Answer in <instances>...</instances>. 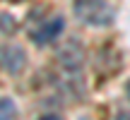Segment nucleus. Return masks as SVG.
I'll use <instances>...</instances> for the list:
<instances>
[{"instance_id": "1", "label": "nucleus", "mask_w": 130, "mask_h": 120, "mask_svg": "<svg viewBox=\"0 0 130 120\" xmlns=\"http://www.w3.org/2000/svg\"><path fill=\"white\" fill-rule=\"evenodd\" d=\"M75 14L89 27H106L113 22L116 10L106 0H75Z\"/></svg>"}, {"instance_id": "2", "label": "nucleus", "mask_w": 130, "mask_h": 120, "mask_svg": "<svg viewBox=\"0 0 130 120\" xmlns=\"http://www.w3.org/2000/svg\"><path fill=\"white\" fill-rule=\"evenodd\" d=\"M63 27H65L63 17H51V19H46L41 27H36V29H34V34H31L34 43H39V46H46V43L56 41V38L60 36Z\"/></svg>"}, {"instance_id": "3", "label": "nucleus", "mask_w": 130, "mask_h": 120, "mask_svg": "<svg viewBox=\"0 0 130 120\" xmlns=\"http://www.w3.org/2000/svg\"><path fill=\"white\" fill-rule=\"evenodd\" d=\"M0 60H3V67L7 70V72L17 74V72H22L24 63H27V55H24V51L19 46H5Z\"/></svg>"}, {"instance_id": "4", "label": "nucleus", "mask_w": 130, "mask_h": 120, "mask_svg": "<svg viewBox=\"0 0 130 120\" xmlns=\"http://www.w3.org/2000/svg\"><path fill=\"white\" fill-rule=\"evenodd\" d=\"M17 118V108L10 98H0V120H14Z\"/></svg>"}, {"instance_id": "5", "label": "nucleus", "mask_w": 130, "mask_h": 120, "mask_svg": "<svg viewBox=\"0 0 130 120\" xmlns=\"http://www.w3.org/2000/svg\"><path fill=\"white\" fill-rule=\"evenodd\" d=\"M116 120H130V113H118Z\"/></svg>"}, {"instance_id": "6", "label": "nucleus", "mask_w": 130, "mask_h": 120, "mask_svg": "<svg viewBox=\"0 0 130 120\" xmlns=\"http://www.w3.org/2000/svg\"><path fill=\"white\" fill-rule=\"evenodd\" d=\"M39 120H60L58 115H43V118H39Z\"/></svg>"}, {"instance_id": "7", "label": "nucleus", "mask_w": 130, "mask_h": 120, "mask_svg": "<svg viewBox=\"0 0 130 120\" xmlns=\"http://www.w3.org/2000/svg\"><path fill=\"white\" fill-rule=\"evenodd\" d=\"M125 91H128V96H130V82H128V87H125Z\"/></svg>"}, {"instance_id": "8", "label": "nucleus", "mask_w": 130, "mask_h": 120, "mask_svg": "<svg viewBox=\"0 0 130 120\" xmlns=\"http://www.w3.org/2000/svg\"><path fill=\"white\" fill-rule=\"evenodd\" d=\"M10 3H19V0H10Z\"/></svg>"}]
</instances>
